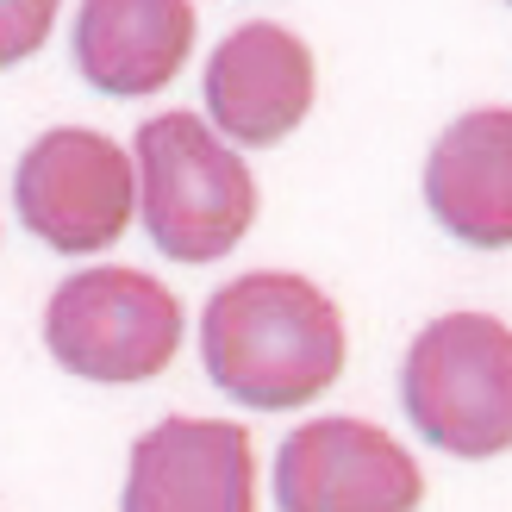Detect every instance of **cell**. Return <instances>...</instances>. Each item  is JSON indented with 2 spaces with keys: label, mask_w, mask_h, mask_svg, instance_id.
<instances>
[{
  "label": "cell",
  "mask_w": 512,
  "mask_h": 512,
  "mask_svg": "<svg viewBox=\"0 0 512 512\" xmlns=\"http://www.w3.org/2000/svg\"><path fill=\"white\" fill-rule=\"evenodd\" d=\"M344 313L319 281L294 269H250L207 300L200 356L225 400L288 413L344 375Z\"/></svg>",
  "instance_id": "6da1fadb"
},
{
  "label": "cell",
  "mask_w": 512,
  "mask_h": 512,
  "mask_svg": "<svg viewBox=\"0 0 512 512\" xmlns=\"http://www.w3.org/2000/svg\"><path fill=\"white\" fill-rule=\"evenodd\" d=\"M144 232L175 263H213L256 225V175L200 113H157L132 138Z\"/></svg>",
  "instance_id": "7a4b0ae2"
},
{
  "label": "cell",
  "mask_w": 512,
  "mask_h": 512,
  "mask_svg": "<svg viewBox=\"0 0 512 512\" xmlns=\"http://www.w3.org/2000/svg\"><path fill=\"white\" fill-rule=\"evenodd\" d=\"M400 406L413 431L463 463L512 450V325L494 313L431 319L400 363Z\"/></svg>",
  "instance_id": "3957f363"
},
{
  "label": "cell",
  "mask_w": 512,
  "mask_h": 512,
  "mask_svg": "<svg viewBox=\"0 0 512 512\" xmlns=\"http://www.w3.org/2000/svg\"><path fill=\"white\" fill-rule=\"evenodd\" d=\"M44 350L69 375L107 381V388L157 381L182 350V300L144 269L94 263L50 294Z\"/></svg>",
  "instance_id": "277c9868"
},
{
  "label": "cell",
  "mask_w": 512,
  "mask_h": 512,
  "mask_svg": "<svg viewBox=\"0 0 512 512\" xmlns=\"http://www.w3.org/2000/svg\"><path fill=\"white\" fill-rule=\"evenodd\" d=\"M13 200L25 232L50 250H113L138 213L132 150H119L107 132H88V125H50L13 169Z\"/></svg>",
  "instance_id": "5b68a950"
},
{
  "label": "cell",
  "mask_w": 512,
  "mask_h": 512,
  "mask_svg": "<svg viewBox=\"0 0 512 512\" xmlns=\"http://www.w3.org/2000/svg\"><path fill=\"white\" fill-rule=\"evenodd\" d=\"M281 512H419L425 475L394 431L369 419H313L275 450Z\"/></svg>",
  "instance_id": "8992f818"
},
{
  "label": "cell",
  "mask_w": 512,
  "mask_h": 512,
  "mask_svg": "<svg viewBox=\"0 0 512 512\" xmlns=\"http://www.w3.org/2000/svg\"><path fill=\"white\" fill-rule=\"evenodd\" d=\"M319 100V63L288 25L250 19L207 57V125L225 144H281Z\"/></svg>",
  "instance_id": "52a82bcc"
},
{
  "label": "cell",
  "mask_w": 512,
  "mask_h": 512,
  "mask_svg": "<svg viewBox=\"0 0 512 512\" xmlns=\"http://www.w3.org/2000/svg\"><path fill=\"white\" fill-rule=\"evenodd\" d=\"M119 512H256V450L232 419H163L132 444Z\"/></svg>",
  "instance_id": "ba28073f"
},
{
  "label": "cell",
  "mask_w": 512,
  "mask_h": 512,
  "mask_svg": "<svg viewBox=\"0 0 512 512\" xmlns=\"http://www.w3.org/2000/svg\"><path fill=\"white\" fill-rule=\"evenodd\" d=\"M425 207L456 244L512 250V107H469L425 157Z\"/></svg>",
  "instance_id": "9c48e42d"
},
{
  "label": "cell",
  "mask_w": 512,
  "mask_h": 512,
  "mask_svg": "<svg viewBox=\"0 0 512 512\" xmlns=\"http://www.w3.org/2000/svg\"><path fill=\"white\" fill-rule=\"evenodd\" d=\"M188 0H88L75 13V69L113 100L163 94L194 50Z\"/></svg>",
  "instance_id": "30bf717a"
},
{
  "label": "cell",
  "mask_w": 512,
  "mask_h": 512,
  "mask_svg": "<svg viewBox=\"0 0 512 512\" xmlns=\"http://www.w3.org/2000/svg\"><path fill=\"white\" fill-rule=\"evenodd\" d=\"M57 25V0H0V69L25 63Z\"/></svg>",
  "instance_id": "8fae6325"
}]
</instances>
